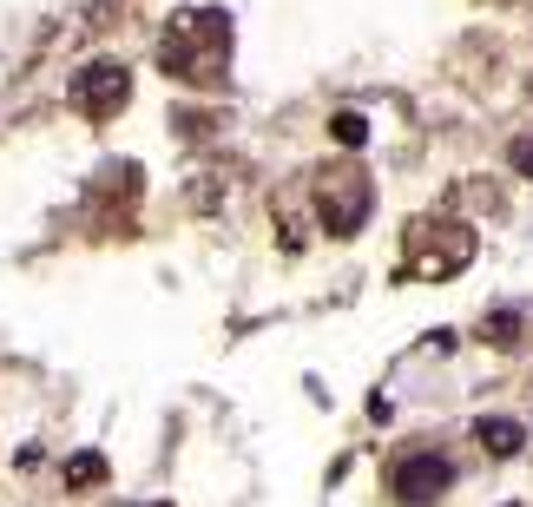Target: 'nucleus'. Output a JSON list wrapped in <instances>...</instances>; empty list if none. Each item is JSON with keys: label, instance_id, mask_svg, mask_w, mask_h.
<instances>
[{"label": "nucleus", "instance_id": "f257e3e1", "mask_svg": "<svg viewBox=\"0 0 533 507\" xmlns=\"http://www.w3.org/2000/svg\"><path fill=\"white\" fill-rule=\"evenodd\" d=\"M448 481H455V468H448V455H435V448H422V455H402L389 468V488L402 494L408 507H428L448 494Z\"/></svg>", "mask_w": 533, "mask_h": 507}, {"label": "nucleus", "instance_id": "20e7f679", "mask_svg": "<svg viewBox=\"0 0 533 507\" xmlns=\"http://www.w3.org/2000/svg\"><path fill=\"white\" fill-rule=\"evenodd\" d=\"M66 481H73V488H99V481H106V455H73L66 461Z\"/></svg>", "mask_w": 533, "mask_h": 507}, {"label": "nucleus", "instance_id": "7ed1b4c3", "mask_svg": "<svg viewBox=\"0 0 533 507\" xmlns=\"http://www.w3.org/2000/svg\"><path fill=\"white\" fill-rule=\"evenodd\" d=\"M474 435H481V448L487 455H520V448H527V428L520 422H507V415H481V422H474Z\"/></svg>", "mask_w": 533, "mask_h": 507}, {"label": "nucleus", "instance_id": "423d86ee", "mask_svg": "<svg viewBox=\"0 0 533 507\" xmlns=\"http://www.w3.org/2000/svg\"><path fill=\"white\" fill-rule=\"evenodd\" d=\"M362 132H369V126H362L356 112H343V119H336V139H343V145H362Z\"/></svg>", "mask_w": 533, "mask_h": 507}, {"label": "nucleus", "instance_id": "39448f33", "mask_svg": "<svg viewBox=\"0 0 533 507\" xmlns=\"http://www.w3.org/2000/svg\"><path fill=\"white\" fill-rule=\"evenodd\" d=\"M487 336H494V343H514V310H494V317H487Z\"/></svg>", "mask_w": 533, "mask_h": 507}, {"label": "nucleus", "instance_id": "f03ea898", "mask_svg": "<svg viewBox=\"0 0 533 507\" xmlns=\"http://www.w3.org/2000/svg\"><path fill=\"white\" fill-rule=\"evenodd\" d=\"M126 66H112V60H93V66H86V73H79V86H73V93H79V106H86V112H112V106H119V99H126Z\"/></svg>", "mask_w": 533, "mask_h": 507}, {"label": "nucleus", "instance_id": "0eeeda50", "mask_svg": "<svg viewBox=\"0 0 533 507\" xmlns=\"http://www.w3.org/2000/svg\"><path fill=\"white\" fill-rule=\"evenodd\" d=\"M514 165H520V172H533V145H527V139L514 145Z\"/></svg>", "mask_w": 533, "mask_h": 507}]
</instances>
